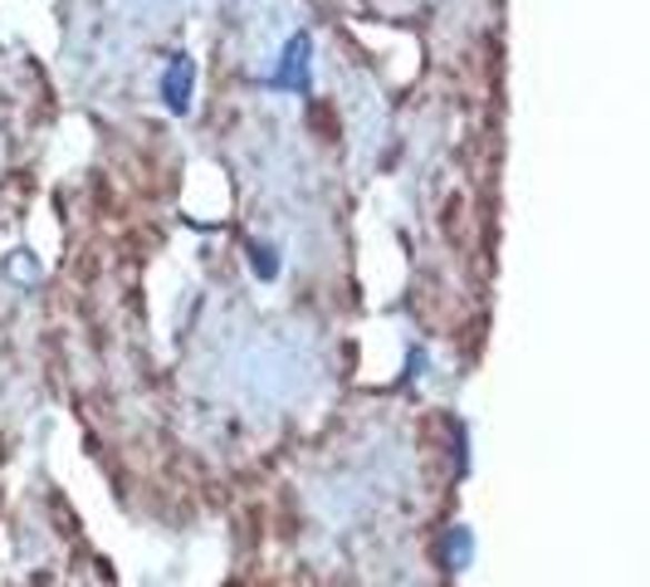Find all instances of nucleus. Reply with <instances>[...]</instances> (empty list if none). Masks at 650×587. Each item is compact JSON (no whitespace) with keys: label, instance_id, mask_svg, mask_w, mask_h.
Returning a JSON list of instances; mask_svg holds the SVG:
<instances>
[{"label":"nucleus","instance_id":"obj_1","mask_svg":"<svg viewBox=\"0 0 650 587\" xmlns=\"http://www.w3.org/2000/svg\"><path fill=\"white\" fill-rule=\"evenodd\" d=\"M269 89L274 93H313V34L293 30L284 49H279V64L269 73Z\"/></svg>","mask_w":650,"mask_h":587},{"label":"nucleus","instance_id":"obj_2","mask_svg":"<svg viewBox=\"0 0 650 587\" xmlns=\"http://www.w3.org/2000/svg\"><path fill=\"white\" fill-rule=\"evenodd\" d=\"M157 93H162V108L171 118H191V108H196V59L187 54V49L167 54L162 79H157Z\"/></svg>","mask_w":650,"mask_h":587},{"label":"nucleus","instance_id":"obj_3","mask_svg":"<svg viewBox=\"0 0 650 587\" xmlns=\"http://www.w3.org/2000/svg\"><path fill=\"white\" fill-rule=\"evenodd\" d=\"M474 554H480V544H474V529H470V524H456V529H446L440 558H446V568H450V573L474 568Z\"/></svg>","mask_w":650,"mask_h":587},{"label":"nucleus","instance_id":"obj_4","mask_svg":"<svg viewBox=\"0 0 650 587\" xmlns=\"http://www.w3.org/2000/svg\"><path fill=\"white\" fill-rule=\"evenodd\" d=\"M244 250H250V275L260 279V285H274V279L284 275V255H279V245L250 240V245H244Z\"/></svg>","mask_w":650,"mask_h":587},{"label":"nucleus","instance_id":"obj_5","mask_svg":"<svg viewBox=\"0 0 650 587\" xmlns=\"http://www.w3.org/2000/svg\"><path fill=\"white\" fill-rule=\"evenodd\" d=\"M6 275L20 279V285H34V279H40V260H34L30 250H16V255L6 260Z\"/></svg>","mask_w":650,"mask_h":587},{"label":"nucleus","instance_id":"obj_6","mask_svg":"<svg viewBox=\"0 0 650 587\" xmlns=\"http://www.w3.org/2000/svg\"><path fill=\"white\" fill-rule=\"evenodd\" d=\"M421 367H431V352H426L421 342H416V348L407 352V372H401V387H411L416 377H421Z\"/></svg>","mask_w":650,"mask_h":587}]
</instances>
